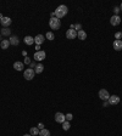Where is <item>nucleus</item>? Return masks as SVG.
I'll list each match as a JSON object with an SVG mask.
<instances>
[{
  "mask_svg": "<svg viewBox=\"0 0 122 136\" xmlns=\"http://www.w3.org/2000/svg\"><path fill=\"white\" fill-rule=\"evenodd\" d=\"M67 12H69L67 6H66V5H60V6L56 7V10L54 11V13H55V17H56V18L61 20L62 17H65L66 15H67Z\"/></svg>",
  "mask_w": 122,
  "mask_h": 136,
  "instance_id": "obj_1",
  "label": "nucleus"
},
{
  "mask_svg": "<svg viewBox=\"0 0 122 136\" xmlns=\"http://www.w3.org/2000/svg\"><path fill=\"white\" fill-rule=\"evenodd\" d=\"M49 26H50V28L54 29V31H57V29H60L61 27V22L59 18L56 17H50V20H49Z\"/></svg>",
  "mask_w": 122,
  "mask_h": 136,
  "instance_id": "obj_2",
  "label": "nucleus"
},
{
  "mask_svg": "<svg viewBox=\"0 0 122 136\" xmlns=\"http://www.w3.org/2000/svg\"><path fill=\"white\" fill-rule=\"evenodd\" d=\"M34 75H36V72L32 68H27V69L23 71V78L26 80H32L34 78Z\"/></svg>",
  "mask_w": 122,
  "mask_h": 136,
  "instance_id": "obj_3",
  "label": "nucleus"
},
{
  "mask_svg": "<svg viewBox=\"0 0 122 136\" xmlns=\"http://www.w3.org/2000/svg\"><path fill=\"white\" fill-rule=\"evenodd\" d=\"M45 57H46V54H45V51H43V50H40V51H36V54L33 55V58H34V61H37V62L44 61Z\"/></svg>",
  "mask_w": 122,
  "mask_h": 136,
  "instance_id": "obj_4",
  "label": "nucleus"
},
{
  "mask_svg": "<svg viewBox=\"0 0 122 136\" xmlns=\"http://www.w3.org/2000/svg\"><path fill=\"white\" fill-rule=\"evenodd\" d=\"M99 97H100V100H103V101H107L110 99V94L107 92L106 89H101V90L99 91Z\"/></svg>",
  "mask_w": 122,
  "mask_h": 136,
  "instance_id": "obj_5",
  "label": "nucleus"
},
{
  "mask_svg": "<svg viewBox=\"0 0 122 136\" xmlns=\"http://www.w3.org/2000/svg\"><path fill=\"white\" fill-rule=\"evenodd\" d=\"M66 38L70 40L72 39H76L77 38V31H74V29H67V32H66Z\"/></svg>",
  "mask_w": 122,
  "mask_h": 136,
  "instance_id": "obj_6",
  "label": "nucleus"
},
{
  "mask_svg": "<svg viewBox=\"0 0 122 136\" xmlns=\"http://www.w3.org/2000/svg\"><path fill=\"white\" fill-rule=\"evenodd\" d=\"M0 23H1V26H3L4 28H9V26L12 23V20L10 17H3V18L0 20Z\"/></svg>",
  "mask_w": 122,
  "mask_h": 136,
  "instance_id": "obj_7",
  "label": "nucleus"
},
{
  "mask_svg": "<svg viewBox=\"0 0 122 136\" xmlns=\"http://www.w3.org/2000/svg\"><path fill=\"white\" fill-rule=\"evenodd\" d=\"M65 120H66V117H65V114H64V113L57 112L56 114H55V122H56V123H60V124H62Z\"/></svg>",
  "mask_w": 122,
  "mask_h": 136,
  "instance_id": "obj_8",
  "label": "nucleus"
},
{
  "mask_svg": "<svg viewBox=\"0 0 122 136\" xmlns=\"http://www.w3.org/2000/svg\"><path fill=\"white\" fill-rule=\"evenodd\" d=\"M121 23V17L120 16H116V15H114V16L110 18V24L111 26H118V24Z\"/></svg>",
  "mask_w": 122,
  "mask_h": 136,
  "instance_id": "obj_9",
  "label": "nucleus"
},
{
  "mask_svg": "<svg viewBox=\"0 0 122 136\" xmlns=\"http://www.w3.org/2000/svg\"><path fill=\"white\" fill-rule=\"evenodd\" d=\"M109 103L110 104H112V106H116V104L120 103V97L117 96V95H112V96H110L109 100Z\"/></svg>",
  "mask_w": 122,
  "mask_h": 136,
  "instance_id": "obj_10",
  "label": "nucleus"
},
{
  "mask_svg": "<svg viewBox=\"0 0 122 136\" xmlns=\"http://www.w3.org/2000/svg\"><path fill=\"white\" fill-rule=\"evenodd\" d=\"M44 40H45V36L44 35L38 34V35L34 36V44H37V45H39V46H40V45L44 43Z\"/></svg>",
  "mask_w": 122,
  "mask_h": 136,
  "instance_id": "obj_11",
  "label": "nucleus"
},
{
  "mask_svg": "<svg viewBox=\"0 0 122 136\" xmlns=\"http://www.w3.org/2000/svg\"><path fill=\"white\" fill-rule=\"evenodd\" d=\"M112 48L116 50V51H121L122 50V40H114V43H112Z\"/></svg>",
  "mask_w": 122,
  "mask_h": 136,
  "instance_id": "obj_12",
  "label": "nucleus"
},
{
  "mask_svg": "<svg viewBox=\"0 0 122 136\" xmlns=\"http://www.w3.org/2000/svg\"><path fill=\"white\" fill-rule=\"evenodd\" d=\"M13 68H15L16 71H18V72H21V71H23L24 63H22L21 61H16V62L13 63Z\"/></svg>",
  "mask_w": 122,
  "mask_h": 136,
  "instance_id": "obj_13",
  "label": "nucleus"
},
{
  "mask_svg": "<svg viewBox=\"0 0 122 136\" xmlns=\"http://www.w3.org/2000/svg\"><path fill=\"white\" fill-rule=\"evenodd\" d=\"M10 44L13 45V46H17V45L20 44V39H18V36L17 35H11L10 36Z\"/></svg>",
  "mask_w": 122,
  "mask_h": 136,
  "instance_id": "obj_14",
  "label": "nucleus"
},
{
  "mask_svg": "<svg viewBox=\"0 0 122 136\" xmlns=\"http://www.w3.org/2000/svg\"><path fill=\"white\" fill-rule=\"evenodd\" d=\"M23 41H24V44L26 45H33L34 44V38L31 36V35H27V36H24Z\"/></svg>",
  "mask_w": 122,
  "mask_h": 136,
  "instance_id": "obj_15",
  "label": "nucleus"
},
{
  "mask_svg": "<svg viewBox=\"0 0 122 136\" xmlns=\"http://www.w3.org/2000/svg\"><path fill=\"white\" fill-rule=\"evenodd\" d=\"M10 40L8 39H3L1 40V43H0V46H1V49L3 50H6V49H9V46H10Z\"/></svg>",
  "mask_w": 122,
  "mask_h": 136,
  "instance_id": "obj_16",
  "label": "nucleus"
},
{
  "mask_svg": "<svg viewBox=\"0 0 122 136\" xmlns=\"http://www.w3.org/2000/svg\"><path fill=\"white\" fill-rule=\"evenodd\" d=\"M77 38L81 40H85L87 39V33L83 31V29H81V31H78L77 32Z\"/></svg>",
  "mask_w": 122,
  "mask_h": 136,
  "instance_id": "obj_17",
  "label": "nucleus"
},
{
  "mask_svg": "<svg viewBox=\"0 0 122 136\" xmlns=\"http://www.w3.org/2000/svg\"><path fill=\"white\" fill-rule=\"evenodd\" d=\"M1 35H3V36H10V35H11V29L3 28V29H1Z\"/></svg>",
  "mask_w": 122,
  "mask_h": 136,
  "instance_id": "obj_18",
  "label": "nucleus"
},
{
  "mask_svg": "<svg viewBox=\"0 0 122 136\" xmlns=\"http://www.w3.org/2000/svg\"><path fill=\"white\" fill-rule=\"evenodd\" d=\"M29 134H31L32 136L39 135V129L37 128V126H33V128H31V130H29Z\"/></svg>",
  "mask_w": 122,
  "mask_h": 136,
  "instance_id": "obj_19",
  "label": "nucleus"
},
{
  "mask_svg": "<svg viewBox=\"0 0 122 136\" xmlns=\"http://www.w3.org/2000/svg\"><path fill=\"white\" fill-rule=\"evenodd\" d=\"M43 71H44V66H43V64H42V63H38V64H37L36 69H34V72H36V73H38V74H39V73H42V72H43Z\"/></svg>",
  "mask_w": 122,
  "mask_h": 136,
  "instance_id": "obj_20",
  "label": "nucleus"
},
{
  "mask_svg": "<svg viewBox=\"0 0 122 136\" xmlns=\"http://www.w3.org/2000/svg\"><path fill=\"white\" fill-rule=\"evenodd\" d=\"M39 136H50V131L45 128L42 129V130H39Z\"/></svg>",
  "mask_w": 122,
  "mask_h": 136,
  "instance_id": "obj_21",
  "label": "nucleus"
},
{
  "mask_svg": "<svg viewBox=\"0 0 122 136\" xmlns=\"http://www.w3.org/2000/svg\"><path fill=\"white\" fill-rule=\"evenodd\" d=\"M70 128H71V124H70V122L65 120V122L62 123V129H64L65 131H67V130H70Z\"/></svg>",
  "mask_w": 122,
  "mask_h": 136,
  "instance_id": "obj_22",
  "label": "nucleus"
},
{
  "mask_svg": "<svg viewBox=\"0 0 122 136\" xmlns=\"http://www.w3.org/2000/svg\"><path fill=\"white\" fill-rule=\"evenodd\" d=\"M45 38H46L48 40H54L55 39V35H54L53 32H48L46 34H45Z\"/></svg>",
  "mask_w": 122,
  "mask_h": 136,
  "instance_id": "obj_23",
  "label": "nucleus"
},
{
  "mask_svg": "<svg viewBox=\"0 0 122 136\" xmlns=\"http://www.w3.org/2000/svg\"><path fill=\"white\" fill-rule=\"evenodd\" d=\"M115 38H116V40H121L122 33L121 32H116V33H115Z\"/></svg>",
  "mask_w": 122,
  "mask_h": 136,
  "instance_id": "obj_24",
  "label": "nucleus"
},
{
  "mask_svg": "<svg viewBox=\"0 0 122 136\" xmlns=\"http://www.w3.org/2000/svg\"><path fill=\"white\" fill-rule=\"evenodd\" d=\"M66 120H67V122H71V120H72V118H73V116L72 114H71V113H69V114H66Z\"/></svg>",
  "mask_w": 122,
  "mask_h": 136,
  "instance_id": "obj_25",
  "label": "nucleus"
},
{
  "mask_svg": "<svg viewBox=\"0 0 122 136\" xmlns=\"http://www.w3.org/2000/svg\"><path fill=\"white\" fill-rule=\"evenodd\" d=\"M114 12H115V15H116V16H118V13H120V7H118V6H115V7H114Z\"/></svg>",
  "mask_w": 122,
  "mask_h": 136,
  "instance_id": "obj_26",
  "label": "nucleus"
},
{
  "mask_svg": "<svg viewBox=\"0 0 122 136\" xmlns=\"http://www.w3.org/2000/svg\"><path fill=\"white\" fill-rule=\"evenodd\" d=\"M31 62H32V61H31L29 57H24V62H23L24 64H31Z\"/></svg>",
  "mask_w": 122,
  "mask_h": 136,
  "instance_id": "obj_27",
  "label": "nucleus"
},
{
  "mask_svg": "<svg viewBox=\"0 0 122 136\" xmlns=\"http://www.w3.org/2000/svg\"><path fill=\"white\" fill-rule=\"evenodd\" d=\"M81 29H82V26L79 23L74 24V31H77V32H78V31H81Z\"/></svg>",
  "mask_w": 122,
  "mask_h": 136,
  "instance_id": "obj_28",
  "label": "nucleus"
},
{
  "mask_svg": "<svg viewBox=\"0 0 122 136\" xmlns=\"http://www.w3.org/2000/svg\"><path fill=\"white\" fill-rule=\"evenodd\" d=\"M37 128L39 129V130H42V129H44V124H43V123H39V124L37 125Z\"/></svg>",
  "mask_w": 122,
  "mask_h": 136,
  "instance_id": "obj_29",
  "label": "nucleus"
},
{
  "mask_svg": "<svg viewBox=\"0 0 122 136\" xmlns=\"http://www.w3.org/2000/svg\"><path fill=\"white\" fill-rule=\"evenodd\" d=\"M36 67H37L36 62H31V64H29V68H32V69H33V68H36Z\"/></svg>",
  "mask_w": 122,
  "mask_h": 136,
  "instance_id": "obj_30",
  "label": "nucleus"
},
{
  "mask_svg": "<svg viewBox=\"0 0 122 136\" xmlns=\"http://www.w3.org/2000/svg\"><path fill=\"white\" fill-rule=\"evenodd\" d=\"M109 101H104V104H103V106H104V107H107V106H109Z\"/></svg>",
  "mask_w": 122,
  "mask_h": 136,
  "instance_id": "obj_31",
  "label": "nucleus"
},
{
  "mask_svg": "<svg viewBox=\"0 0 122 136\" xmlns=\"http://www.w3.org/2000/svg\"><path fill=\"white\" fill-rule=\"evenodd\" d=\"M36 50H37V51H40V46H39V45H37V46H36Z\"/></svg>",
  "mask_w": 122,
  "mask_h": 136,
  "instance_id": "obj_32",
  "label": "nucleus"
},
{
  "mask_svg": "<svg viewBox=\"0 0 122 136\" xmlns=\"http://www.w3.org/2000/svg\"><path fill=\"white\" fill-rule=\"evenodd\" d=\"M120 10L122 11V3H121V5H120Z\"/></svg>",
  "mask_w": 122,
  "mask_h": 136,
  "instance_id": "obj_33",
  "label": "nucleus"
},
{
  "mask_svg": "<svg viewBox=\"0 0 122 136\" xmlns=\"http://www.w3.org/2000/svg\"><path fill=\"white\" fill-rule=\"evenodd\" d=\"M23 136H32L31 134H26V135H23Z\"/></svg>",
  "mask_w": 122,
  "mask_h": 136,
  "instance_id": "obj_34",
  "label": "nucleus"
},
{
  "mask_svg": "<svg viewBox=\"0 0 122 136\" xmlns=\"http://www.w3.org/2000/svg\"><path fill=\"white\" fill-rule=\"evenodd\" d=\"M3 17H4V16H3V15H1V13H0V20H1V18H3Z\"/></svg>",
  "mask_w": 122,
  "mask_h": 136,
  "instance_id": "obj_35",
  "label": "nucleus"
}]
</instances>
